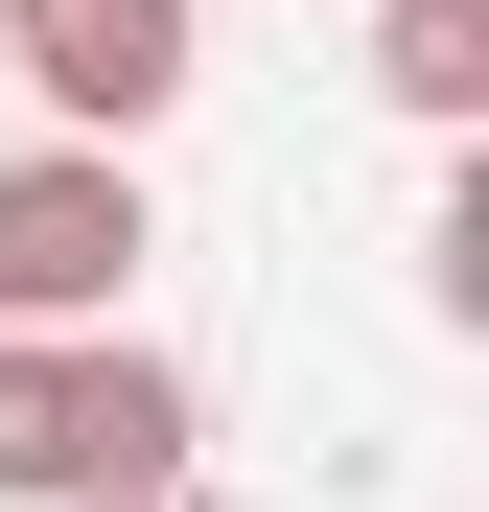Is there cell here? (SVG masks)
<instances>
[{"label":"cell","instance_id":"4","mask_svg":"<svg viewBox=\"0 0 489 512\" xmlns=\"http://www.w3.org/2000/svg\"><path fill=\"white\" fill-rule=\"evenodd\" d=\"M373 94L420 117V140H466L489 117V0H373Z\"/></svg>","mask_w":489,"mask_h":512},{"label":"cell","instance_id":"2","mask_svg":"<svg viewBox=\"0 0 489 512\" xmlns=\"http://www.w3.org/2000/svg\"><path fill=\"white\" fill-rule=\"evenodd\" d=\"M140 140H24L0 163V326H94L117 280H140Z\"/></svg>","mask_w":489,"mask_h":512},{"label":"cell","instance_id":"5","mask_svg":"<svg viewBox=\"0 0 489 512\" xmlns=\"http://www.w3.org/2000/svg\"><path fill=\"white\" fill-rule=\"evenodd\" d=\"M70 512H187V466H140V489H70Z\"/></svg>","mask_w":489,"mask_h":512},{"label":"cell","instance_id":"3","mask_svg":"<svg viewBox=\"0 0 489 512\" xmlns=\"http://www.w3.org/2000/svg\"><path fill=\"white\" fill-rule=\"evenodd\" d=\"M187 70H210V24H187V0H0V94H47L70 140L187 117Z\"/></svg>","mask_w":489,"mask_h":512},{"label":"cell","instance_id":"1","mask_svg":"<svg viewBox=\"0 0 489 512\" xmlns=\"http://www.w3.org/2000/svg\"><path fill=\"white\" fill-rule=\"evenodd\" d=\"M187 350H140V326H0V489L70 512V489H140V466H187Z\"/></svg>","mask_w":489,"mask_h":512}]
</instances>
